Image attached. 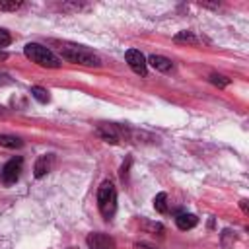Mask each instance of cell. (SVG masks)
I'll return each instance as SVG.
<instances>
[{"instance_id":"cell-1","label":"cell","mask_w":249,"mask_h":249,"mask_svg":"<svg viewBox=\"0 0 249 249\" xmlns=\"http://www.w3.org/2000/svg\"><path fill=\"white\" fill-rule=\"evenodd\" d=\"M58 51H60V56L68 62H74V64H84V66H99L101 64V58L86 49V47H80V45H70V43H60L58 45Z\"/></svg>"},{"instance_id":"cell-2","label":"cell","mask_w":249,"mask_h":249,"mask_svg":"<svg viewBox=\"0 0 249 249\" xmlns=\"http://www.w3.org/2000/svg\"><path fill=\"white\" fill-rule=\"evenodd\" d=\"M23 54L31 60V62H35V64H39V66H43V68H60V58L49 49V47H45V45H39V43H27L25 47H23Z\"/></svg>"},{"instance_id":"cell-3","label":"cell","mask_w":249,"mask_h":249,"mask_svg":"<svg viewBox=\"0 0 249 249\" xmlns=\"http://www.w3.org/2000/svg\"><path fill=\"white\" fill-rule=\"evenodd\" d=\"M97 206L105 220H111L117 210V189L111 181H103L97 189Z\"/></svg>"},{"instance_id":"cell-4","label":"cell","mask_w":249,"mask_h":249,"mask_svg":"<svg viewBox=\"0 0 249 249\" xmlns=\"http://www.w3.org/2000/svg\"><path fill=\"white\" fill-rule=\"evenodd\" d=\"M21 171H23V158L16 156L10 161H6V165L0 171V179H2L4 185H14V183H18Z\"/></svg>"},{"instance_id":"cell-5","label":"cell","mask_w":249,"mask_h":249,"mask_svg":"<svg viewBox=\"0 0 249 249\" xmlns=\"http://www.w3.org/2000/svg\"><path fill=\"white\" fill-rule=\"evenodd\" d=\"M124 60L128 62V66L132 68V72H134V74H138V76H142V78H146V76H148L146 56H144L140 51H136V49H128V51L124 53Z\"/></svg>"},{"instance_id":"cell-6","label":"cell","mask_w":249,"mask_h":249,"mask_svg":"<svg viewBox=\"0 0 249 249\" xmlns=\"http://www.w3.org/2000/svg\"><path fill=\"white\" fill-rule=\"evenodd\" d=\"M86 243H88V249H117L115 239L101 231H91L86 237Z\"/></svg>"},{"instance_id":"cell-7","label":"cell","mask_w":249,"mask_h":249,"mask_svg":"<svg viewBox=\"0 0 249 249\" xmlns=\"http://www.w3.org/2000/svg\"><path fill=\"white\" fill-rule=\"evenodd\" d=\"M97 134L109 144H119L123 140V128L113 123H101L97 126Z\"/></svg>"},{"instance_id":"cell-8","label":"cell","mask_w":249,"mask_h":249,"mask_svg":"<svg viewBox=\"0 0 249 249\" xmlns=\"http://www.w3.org/2000/svg\"><path fill=\"white\" fill-rule=\"evenodd\" d=\"M53 163H54V156H53V154H43V156H39L37 161H35V165H33V175H35L37 179L45 177V175L53 169Z\"/></svg>"},{"instance_id":"cell-9","label":"cell","mask_w":249,"mask_h":249,"mask_svg":"<svg viewBox=\"0 0 249 249\" xmlns=\"http://www.w3.org/2000/svg\"><path fill=\"white\" fill-rule=\"evenodd\" d=\"M146 64H150L152 68H156L158 72H169L173 68V62L167 58V56H161V54H150L146 58Z\"/></svg>"},{"instance_id":"cell-10","label":"cell","mask_w":249,"mask_h":249,"mask_svg":"<svg viewBox=\"0 0 249 249\" xmlns=\"http://www.w3.org/2000/svg\"><path fill=\"white\" fill-rule=\"evenodd\" d=\"M175 224H177L179 230L187 231V230H193V228L198 224V218H196L195 214H191V212H179V214L175 216Z\"/></svg>"},{"instance_id":"cell-11","label":"cell","mask_w":249,"mask_h":249,"mask_svg":"<svg viewBox=\"0 0 249 249\" xmlns=\"http://www.w3.org/2000/svg\"><path fill=\"white\" fill-rule=\"evenodd\" d=\"M0 146H4V148H21L23 140L14 136V134H0Z\"/></svg>"},{"instance_id":"cell-12","label":"cell","mask_w":249,"mask_h":249,"mask_svg":"<svg viewBox=\"0 0 249 249\" xmlns=\"http://www.w3.org/2000/svg\"><path fill=\"white\" fill-rule=\"evenodd\" d=\"M154 208H156L160 214H165V212L169 210V206H167V195H165V193H158V195L154 196Z\"/></svg>"},{"instance_id":"cell-13","label":"cell","mask_w":249,"mask_h":249,"mask_svg":"<svg viewBox=\"0 0 249 249\" xmlns=\"http://www.w3.org/2000/svg\"><path fill=\"white\" fill-rule=\"evenodd\" d=\"M29 93H31V97H35L39 103H49V99H51L49 91H47L45 88H41V86H33Z\"/></svg>"},{"instance_id":"cell-14","label":"cell","mask_w":249,"mask_h":249,"mask_svg":"<svg viewBox=\"0 0 249 249\" xmlns=\"http://www.w3.org/2000/svg\"><path fill=\"white\" fill-rule=\"evenodd\" d=\"M173 39H175L177 43H189V45H196V43H198V39H196L191 31H179Z\"/></svg>"},{"instance_id":"cell-15","label":"cell","mask_w":249,"mask_h":249,"mask_svg":"<svg viewBox=\"0 0 249 249\" xmlns=\"http://www.w3.org/2000/svg\"><path fill=\"white\" fill-rule=\"evenodd\" d=\"M21 6H23V2H16V0L4 2V0H0V10H2V12H16V10H19Z\"/></svg>"},{"instance_id":"cell-16","label":"cell","mask_w":249,"mask_h":249,"mask_svg":"<svg viewBox=\"0 0 249 249\" xmlns=\"http://www.w3.org/2000/svg\"><path fill=\"white\" fill-rule=\"evenodd\" d=\"M210 84H214V86H218V88H226L228 84H230V78H226V76H222V74H210Z\"/></svg>"},{"instance_id":"cell-17","label":"cell","mask_w":249,"mask_h":249,"mask_svg":"<svg viewBox=\"0 0 249 249\" xmlns=\"http://www.w3.org/2000/svg\"><path fill=\"white\" fill-rule=\"evenodd\" d=\"M10 43H12V35H10L6 29L0 27V51H2L4 47H8Z\"/></svg>"},{"instance_id":"cell-18","label":"cell","mask_w":249,"mask_h":249,"mask_svg":"<svg viewBox=\"0 0 249 249\" xmlns=\"http://www.w3.org/2000/svg\"><path fill=\"white\" fill-rule=\"evenodd\" d=\"M10 84H14V80L10 78V74L0 72V86H10Z\"/></svg>"},{"instance_id":"cell-19","label":"cell","mask_w":249,"mask_h":249,"mask_svg":"<svg viewBox=\"0 0 249 249\" xmlns=\"http://www.w3.org/2000/svg\"><path fill=\"white\" fill-rule=\"evenodd\" d=\"M239 208H241L245 214L249 212V206H247V200H245V198H243V200H239Z\"/></svg>"},{"instance_id":"cell-20","label":"cell","mask_w":249,"mask_h":249,"mask_svg":"<svg viewBox=\"0 0 249 249\" xmlns=\"http://www.w3.org/2000/svg\"><path fill=\"white\" fill-rule=\"evenodd\" d=\"M134 249H152V247H150V245H144V243H136Z\"/></svg>"}]
</instances>
